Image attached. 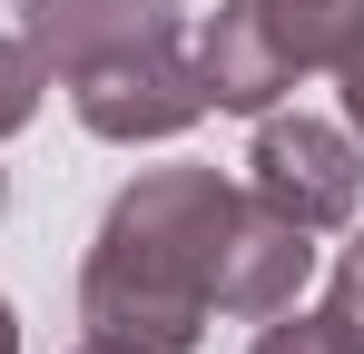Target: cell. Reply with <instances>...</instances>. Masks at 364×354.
I'll return each instance as SVG.
<instances>
[{"mask_svg": "<svg viewBox=\"0 0 364 354\" xmlns=\"http://www.w3.org/2000/svg\"><path fill=\"white\" fill-rule=\"evenodd\" d=\"M237 217V187L217 168H148L119 187L109 227L79 266V325L99 345L187 354L217 315V246Z\"/></svg>", "mask_w": 364, "mask_h": 354, "instance_id": "obj_1", "label": "cell"}, {"mask_svg": "<svg viewBox=\"0 0 364 354\" xmlns=\"http://www.w3.org/2000/svg\"><path fill=\"white\" fill-rule=\"evenodd\" d=\"M0 354H20V325H10V305H0Z\"/></svg>", "mask_w": 364, "mask_h": 354, "instance_id": "obj_11", "label": "cell"}, {"mask_svg": "<svg viewBox=\"0 0 364 354\" xmlns=\"http://www.w3.org/2000/svg\"><path fill=\"white\" fill-rule=\"evenodd\" d=\"M335 79H345V118H355V138H364V30L345 40V59H335Z\"/></svg>", "mask_w": 364, "mask_h": 354, "instance_id": "obj_10", "label": "cell"}, {"mask_svg": "<svg viewBox=\"0 0 364 354\" xmlns=\"http://www.w3.org/2000/svg\"><path fill=\"white\" fill-rule=\"evenodd\" d=\"M79 354H138V345H99V335H89V345H79Z\"/></svg>", "mask_w": 364, "mask_h": 354, "instance_id": "obj_12", "label": "cell"}, {"mask_svg": "<svg viewBox=\"0 0 364 354\" xmlns=\"http://www.w3.org/2000/svg\"><path fill=\"white\" fill-rule=\"evenodd\" d=\"M305 276H315V227H296L266 197H237L227 246H217V315H286Z\"/></svg>", "mask_w": 364, "mask_h": 354, "instance_id": "obj_5", "label": "cell"}, {"mask_svg": "<svg viewBox=\"0 0 364 354\" xmlns=\"http://www.w3.org/2000/svg\"><path fill=\"white\" fill-rule=\"evenodd\" d=\"M69 99H79V118H89L99 138H119V148H138V138H178V128H197V118L217 109L207 79H197V59H178V40H168V50H128V59L79 69Z\"/></svg>", "mask_w": 364, "mask_h": 354, "instance_id": "obj_4", "label": "cell"}, {"mask_svg": "<svg viewBox=\"0 0 364 354\" xmlns=\"http://www.w3.org/2000/svg\"><path fill=\"white\" fill-rule=\"evenodd\" d=\"M40 89H50V69L30 40H0V138H20L30 118H40Z\"/></svg>", "mask_w": 364, "mask_h": 354, "instance_id": "obj_7", "label": "cell"}, {"mask_svg": "<svg viewBox=\"0 0 364 354\" xmlns=\"http://www.w3.org/2000/svg\"><path fill=\"white\" fill-rule=\"evenodd\" d=\"M364 30V0H227L197 40V79L217 109L266 118L305 69H335Z\"/></svg>", "mask_w": 364, "mask_h": 354, "instance_id": "obj_2", "label": "cell"}, {"mask_svg": "<svg viewBox=\"0 0 364 354\" xmlns=\"http://www.w3.org/2000/svg\"><path fill=\"white\" fill-rule=\"evenodd\" d=\"M256 354H355V335H345L335 315H296V305H286V315L256 335Z\"/></svg>", "mask_w": 364, "mask_h": 354, "instance_id": "obj_8", "label": "cell"}, {"mask_svg": "<svg viewBox=\"0 0 364 354\" xmlns=\"http://www.w3.org/2000/svg\"><path fill=\"white\" fill-rule=\"evenodd\" d=\"M20 40L40 50V69H99L128 50H168L178 40V0H20Z\"/></svg>", "mask_w": 364, "mask_h": 354, "instance_id": "obj_6", "label": "cell"}, {"mask_svg": "<svg viewBox=\"0 0 364 354\" xmlns=\"http://www.w3.org/2000/svg\"><path fill=\"white\" fill-rule=\"evenodd\" d=\"M325 315H335V325L355 335V354H364V236L335 256V295H325Z\"/></svg>", "mask_w": 364, "mask_h": 354, "instance_id": "obj_9", "label": "cell"}, {"mask_svg": "<svg viewBox=\"0 0 364 354\" xmlns=\"http://www.w3.org/2000/svg\"><path fill=\"white\" fill-rule=\"evenodd\" d=\"M246 177H256V197L266 207H286L296 227H345L355 217V197H364V158H355V138L345 128H325V118H276L266 109V128H256V158H246Z\"/></svg>", "mask_w": 364, "mask_h": 354, "instance_id": "obj_3", "label": "cell"}]
</instances>
